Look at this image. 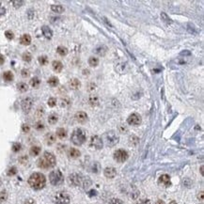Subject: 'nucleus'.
Here are the masks:
<instances>
[{
	"mask_svg": "<svg viewBox=\"0 0 204 204\" xmlns=\"http://www.w3.org/2000/svg\"><path fill=\"white\" fill-rule=\"evenodd\" d=\"M69 183L73 186H81L87 189L91 185V181L88 177H85L80 173H73L69 176Z\"/></svg>",
	"mask_w": 204,
	"mask_h": 204,
	"instance_id": "obj_1",
	"label": "nucleus"
},
{
	"mask_svg": "<svg viewBox=\"0 0 204 204\" xmlns=\"http://www.w3.org/2000/svg\"><path fill=\"white\" fill-rule=\"evenodd\" d=\"M28 184L34 190H41L45 186L46 178L44 174L40 172H35L28 178Z\"/></svg>",
	"mask_w": 204,
	"mask_h": 204,
	"instance_id": "obj_2",
	"label": "nucleus"
},
{
	"mask_svg": "<svg viewBox=\"0 0 204 204\" xmlns=\"http://www.w3.org/2000/svg\"><path fill=\"white\" fill-rule=\"evenodd\" d=\"M38 167L44 169H48L51 168H54L56 165V157L53 153H49V151H45V153L42 154L41 157L38 160Z\"/></svg>",
	"mask_w": 204,
	"mask_h": 204,
	"instance_id": "obj_3",
	"label": "nucleus"
},
{
	"mask_svg": "<svg viewBox=\"0 0 204 204\" xmlns=\"http://www.w3.org/2000/svg\"><path fill=\"white\" fill-rule=\"evenodd\" d=\"M71 140L76 146H81L83 145L87 140V133L82 128H77L75 129L72 136H71Z\"/></svg>",
	"mask_w": 204,
	"mask_h": 204,
	"instance_id": "obj_4",
	"label": "nucleus"
},
{
	"mask_svg": "<svg viewBox=\"0 0 204 204\" xmlns=\"http://www.w3.org/2000/svg\"><path fill=\"white\" fill-rule=\"evenodd\" d=\"M49 181L52 185H54V186H58L60 184H62L64 182V176H63L62 172H61L59 169L53 170V171L49 174Z\"/></svg>",
	"mask_w": 204,
	"mask_h": 204,
	"instance_id": "obj_5",
	"label": "nucleus"
},
{
	"mask_svg": "<svg viewBox=\"0 0 204 204\" xmlns=\"http://www.w3.org/2000/svg\"><path fill=\"white\" fill-rule=\"evenodd\" d=\"M70 196L68 193L64 191H59L55 194L53 198L54 204H69L70 203Z\"/></svg>",
	"mask_w": 204,
	"mask_h": 204,
	"instance_id": "obj_6",
	"label": "nucleus"
},
{
	"mask_svg": "<svg viewBox=\"0 0 204 204\" xmlns=\"http://www.w3.org/2000/svg\"><path fill=\"white\" fill-rule=\"evenodd\" d=\"M104 139H106L107 146L113 147L118 143L120 137H118V136L114 131H110V132H107L106 134L104 135Z\"/></svg>",
	"mask_w": 204,
	"mask_h": 204,
	"instance_id": "obj_7",
	"label": "nucleus"
},
{
	"mask_svg": "<svg viewBox=\"0 0 204 204\" xmlns=\"http://www.w3.org/2000/svg\"><path fill=\"white\" fill-rule=\"evenodd\" d=\"M113 157H114V160L117 161L118 163H124L128 159V157H129V154H128V153L125 150L120 149V150H117L115 153H114Z\"/></svg>",
	"mask_w": 204,
	"mask_h": 204,
	"instance_id": "obj_8",
	"label": "nucleus"
},
{
	"mask_svg": "<svg viewBox=\"0 0 204 204\" xmlns=\"http://www.w3.org/2000/svg\"><path fill=\"white\" fill-rule=\"evenodd\" d=\"M103 146V139L99 136H92L89 140V147L95 150H101Z\"/></svg>",
	"mask_w": 204,
	"mask_h": 204,
	"instance_id": "obj_9",
	"label": "nucleus"
},
{
	"mask_svg": "<svg viewBox=\"0 0 204 204\" xmlns=\"http://www.w3.org/2000/svg\"><path fill=\"white\" fill-rule=\"evenodd\" d=\"M141 121H142V118H141L139 114H137V113L131 114L127 118L128 124H130L132 126H138L141 124Z\"/></svg>",
	"mask_w": 204,
	"mask_h": 204,
	"instance_id": "obj_10",
	"label": "nucleus"
},
{
	"mask_svg": "<svg viewBox=\"0 0 204 204\" xmlns=\"http://www.w3.org/2000/svg\"><path fill=\"white\" fill-rule=\"evenodd\" d=\"M32 106H33V100L29 97L24 99V100L22 101V103H21L22 109H23V111L25 113L29 112L31 110V108H32Z\"/></svg>",
	"mask_w": 204,
	"mask_h": 204,
	"instance_id": "obj_11",
	"label": "nucleus"
},
{
	"mask_svg": "<svg viewBox=\"0 0 204 204\" xmlns=\"http://www.w3.org/2000/svg\"><path fill=\"white\" fill-rule=\"evenodd\" d=\"M159 184L164 187H168L171 185V181H170V177L168 174H164L159 178Z\"/></svg>",
	"mask_w": 204,
	"mask_h": 204,
	"instance_id": "obj_12",
	"label": "nucleus"
},
{
	"mask_svg": "<svg viewBox=\"0 0 204 204\" xmlns=\"http://www.w3.org/2000/svg\"><path fill=\"white\" fill-rule=\"evenodd\" d=\"M103 174L104 176L108 179H113L116 177L117 175V170L115 168H112V167H108L106 168H104L103 170Z\"/></svg>",
	"mask_w": 204,
	"mask_h": 204,
	"instance_id": "obj_13",
	"label": "nucleus"
},
{
	"mask_svg": "<svg viewBox=\"0 0 204 204\" xmlns=\"http://www.w3.org/2000/svg\"><path fill=\"white\" fill-rule=\"evenodd\" d=\"M75 120H76L79 123H85L88 121V115L86 112H83V111H79L75 114Z\"/></svg>",
	"mask_w": 204,
	"mask_h": 204,
	"instance_id": "obj_14",
	"label": "nucleus"
},
{
	"mask_svg": "<svg viewBox=\"0 0 204 204\" xmlns=\"http://www.w3.org/2000/svg\"><path fill=\"white\" fill-rule=\"evenodd\" d=\"M69 86H70V88H72V89L76 91V89L81 88V82H80L77 78H73V79H72L69 82Z\"/></svg>",
	"mask_w": 204,
	"mask_h": 204,
	"instance_id": "obj_15",
	"label": "nucleus"
},
{
	"mask_svg": "<svg viewBox=\"0 0 204 204\" xmlns=\"http://www.w3.org/2000/svg\"><path fill=\"white\" fill-rule=\"evenodd\" d=\"M41 31H42V34L44 35L46 39H51V38L53 37V31H52V29L49 26H44L41 27Z\"/></svg>",
	"mask_w": 204,
	"mask_h": 204,
	"instance_id": "obj_16",
	"label": "nucleus"
},
{
	"mask_svg": "<svg viewBox=\"0 0 204 204\" xmlns=\"http://www.w3.org/2000/svg\"><path fill=\"white\" fill-rule=\"evenodd\" d=\"M52 68H53V70L55 71V72L60 73L61 71H62V69H63V65H62V63L60 62V61L54 60L53 62H52Z\"/></svg>",
	"mask_w": 204,
	"mask_h": 204,
	"instance_id": "obj_17",
	"label": "nucleus"
},
{
	"mask_svg": "<svg viewBox=\"0 0 204 204\" xmlns=\"http://www.w3.org/2000/svg\"><path fill=\"white\" fill-rule=\"evenodd\" d=\"M80 151L77 149H74V148H71L68 151V155L70 156L71 158L75 159V158H78L80 156Z\"/></svg>",
	"mask_w": 204,
	"mask_h": 204,
	"instance_id": "obj_18",
	"label": "nucleus"
},
{
	"mask_svg": "<svg viewBox=\"0 0 204 204\" xmlns=\"http://www.w3.org/2000/svg\"><path fill=\"white\" fill-rule=\"evenodd\" d=\"M20 42H21V44H23V45H29L30 42H31V37L28 34H24L21 37Z\"/></svg>",
	"mask_w": 204,
	"mask_h": 204,
	"instance_id": "obj_19",
	"label": "nucleus"
},
{
	"mask_svg": "<svg viewBox=\"0 0 204 204\" xmlns=\"http://www.w3.org/2000/svg\"><path fill=\"white\" fill-rule=\"evenodd\" d=\"M45 141H46L47 145L54 144L56 142V136L54 134H52V133H49V134H47L45 136Z\"/></svg>",
	"mask_w": 204,
	"mask_h": 204,
	"instance_id": "obj_20",
	"label": "nucleus"
},
{
	"mask_svg": "<svg viewBox=\"0 0 204 204\" xmlns=\"http://www.w3.org/2000/svg\"><path fill=\"white\" fill-rule=\"evenodd\" d=\"M52 11H54L56 13H62L64 11V8L61 6V5H52L51 6Z\"/></svg>",
	"mask_w": 204,
	"mask_h": 204,
	"instance_id": "obj_21",
	"label": "nucleus"
},
{
	"mask_svg": "<svg viewBox=\"0 0 204 204\" xmlns=\"http://www.w3.org/2000/svg\"><path fill=\"white\" fill-rule=\"evenodd\" d=\"M56 136H58V137H59L60 139H63L67 136V131H66L64 128H58V129L56 130Z\"/></svg>",
	"mask_w": 204,
	"mask_h": 204,
	"instance_id": "obj_22",
	"label": "nucleus"
},
{
	"mask_svg": "<svg viewBox=\"0 0 204 204\" xmlns=\"http://www.w3.org/2000/svg\"><path fill=\"white\" fill-rule=\"evenodd\" d=\"M3 78L6 82H11L13 80V73L9 71H7L3 73Z\"/></svg>",
	"mask_w": 204,
	"mask_h": 204,
	"instance_id": "obj_23",
	"label": "nucleus"
},
{
	"mask_svg": "<svg viewBox=\"0 0 204 204\" xmlns=\"http://www.w3.org/2000/svg\"><path fill=\"white\" fill-rule=\"evenodd\" d=\"M88 65L91 67H97L99 65V58H95V56H91L88 58Z\"/></svg>",
	"mask_w": 204,
	"mask_h": 204,
	"instance_id": "obj_24",
	"label": "nucleus"
},
{
	"mask_svg": "<svg viewBox=\"0 0 204 204\" xmlns=\"http://www.w3.org/2000/svg\"><path fill=\"white\" fill-rule=\"evenodd\" d=\"M89 103H91V106H96L99 104V98L95 95H91V97H89V100H88Z\"/></svg>",
	"mask_w": 204,
	"mask_h": 204,
	"instance_id": "obj_25",
	"label": "nucleus"
},
{
	"mask_svg": "<svg viewBox=\"0 0 204 204\" xmlns=\"http://www.w3.org/2000/svg\"><path fill=\"white\" fill-rule=\"evenodd\" d=\"M59 81H58V78H56L55 76H52L48 79V84H49V86L51 87H56L58 85Z\"/></svg>",
	"mask_w": 204,
	"mask_h": 204,
	"instance_id": "obj_26",
	"label": "nucleus"
},
{
	"mask_svg": "<svg viewBox=\"0 0 204 204\" xmlns=\"http://www.w3.org/2000/svg\"><path fill=\"white\" fill-rule=\"evenodd\" d=\"M41 153V148L38 146H33L32 148L30 149V155L32 156H37L39 155Z\"/></svg>",
	"mask_w": 204,
	"mask_h": 204,
	"instance_id": "obj_27",
	"label": "nucleus"
},
{
	"mask_svg": "<svg viewBox=\"0 0 204 204\" xmlns=\"http://www.w3.org/2000/svg\"><path fill=\"white\" fill-rule=\"evenodd\" d=\"M58 115H56V114H51L48 117V122L50 124H56V123L58 122Z\"/></svg>",
	"mask_w": 204,
	"mask_h": 204,
	"instance_id": "obj_28",
	"label": "nucleus"
},
{
	"mask_svg": "<svg viewBox=\"0 0 204 204\" xmlns=\"http://www.w3.org/2000/svg\"><path fill=\"white\" fill-rule=\"evenodd\" d=\"M56 52H58V55L62 56H66L68 54V50L64 46H58V48H56Z\"/></svg>",
	"mask_w": 204,
	"mask_h": 204,
	"instance_id": "obj_29",
	"label": "nucleus"
},
{
	"mask_svg": "<svg viewBox=\"0 0 204 204\" xmlns=\"http://www.w3.org/2000/svg\"><path fill=\"white\" fill-rule=\"evenodd\" d=\"M40 84H41V80H40L39 78H38V77H33V78L30 80V85H31V87L35 88H37L38 87H39Z\"/></svg>",
	"mask_w": 204,
	"mask_h": 204,
	"instance_id": "obj_30",
	"label": "nucleus"
},
{
	"mask_svg": "<svg viewBox=\"0 0 204 204\" xmlns=\"http://www.w3.org/2000/svg\"><path fill=\"white\" fill-rule=\"evenodd\" d=\"M17 88L19 89V91H21V92H26L27 89H28V86H27L26 83H24V82L19 83L17 85Z\"/></svg>",
	"mask_w": 204,
	"mask_h": 204,
	"instance_id": "obj_31",
	"label": "nucleus"
},
{
	"mask_svg": "<svg viewBox=\"0 0 204 204\" xmlns=\"http://www.w3.org/2000/svg\"><path fill=\"white\" fill-rule=\"evenodd\" d=\"M161 19H162L163 22H165V24H172V20L168 16V14L165 12L161 13Z\"/></svg>",
	"mask_w": 204,
	"mask_h": 204,
	"instance_id": "obj_32",
	"label": "nucleus"
},
{
	"mask_svg": "<svg viewBox=\"0 0 204 204\" xmlns=\"http://www.w3.org/2000/svg\"><path fill=\"white\" fill-rule=\"evenodd\" d=\"M38 60H39V62H40L41 65H46L47 63H48V58H47L46 56H39Z\"/></svg>",
	"mask_w": 204,
	"mask_h": 204,
	"instance_id": "obj_33",
	"label": "nucleus"
},
{
	"mask_svg": "<svg viewBox=\"0 0 204 204\" xmlns=\"http://www.w3.org/2000/svg\"><path fill=\"white\" fill-rule=\"evenodd\" d=\"M22 58H23V60L26 61V62H29V61H31V59H32V56H31L30 53H28V52H26V53L23 54Z\"/></svg>",
	"mask_w": 204,
	"mask_h": 204,
	"instance_id": "obj_34",
	"label": "nucleus"
},
{
	"mask_svg": "<svg viewBox=\"0 0 204 204\" xmlns=\"http://www.w3.org/2000/svg\"><path fill=\"white\" fill-rule=\"evenodd\" d=\"M8 198V194L6 191H1L0 192V202H5Z\"/></svg>",
	"mask_w": 204,
	"mask_h": 204,
	"instance_id": "obj_35",
	"label": "nucleus"
},
{
	"mask_svg": "<svg viewBox=\"0 0 204 204\" xmlns=\"http://www.w3.org/2000/svg\"><path fill=\"white\" fill-rule=\"evenodd\" d=\"M12 151H14V153H18L19 151H21L22 149V145L20 143H18V142H16V143H14L12 145Z\"/></svg>",
	"mask_w": 204,
	"mask_h": 204,
	"instance_id": "obj_36",
	"label": "nucleus"
},
{
	"mask_svg": "<svg viewBox=\"0 0 204 204\" xmlns=\"http://www.w3.org/2000/svg\"><path fill=\"white\" fill-rule=\"evenodd\" d=\"M47 103H48V106L50 107H54L56 104V99L54 98V97H51V98L48 99V102H47Z\"/></svg>",
	"mask_w": 204,
	"mask_h": 204,
	"instance_id": "obj_37",
	"label": "nucleus"
},
{
	"mask_svg": "<svg viewBox=\"0 0 204 204\" xmlns=\"http://www.w3.org/2000/svg\"><path fill=\"white\" fill-rule=\"evenodd\" d=\"M70 103H71V101L69 100V99H67V98L61 99V103H60V106H61L66 107V106H70Z\"/></svg>",
	"mask_w": 204,
	"mask_h": 204,
	"instance_id": "obj_38",
	"label": "nucleus"
},
{
	"mask_svg": "<svg viewBox=\"0 0 204 204\" xmlns=\"http://www.w3.org/2000/svg\"><path fill=\"white\" fill-rule=\"evenodd\" d=\"M5 36H6V38L8 40H12L14 38V34L13 32L11 31V30H7L6 32H5Z\"/></svg>",
	"mask_w": 204,
	"mask_h": 204,
	"instance_id": "obj_39",
	"label": "nucleus"
},
{
	"mask_svg": "<svg viewBox=\"0 0 204 204\" xmlns=\"http://www.w3.org/2000/svg\"><path fill=\"white\" fill-rule=\"evenodd\" d=\"M17 173V168L15 167H12L9 169V171H8V175L9 176H13V175H15Z\"/></svg>",
	"mask_w": 204,
	"mask_h": 204,
	"instance_id": "obj_40",
	"label": "nucleus"
},
{
	"mask_svg": "<svg viewBox=\"0 0 204 204\" xmlns=\"http://www.w3.org/2000/svg\"><path fill=\"white\" fill-rule=\"evenodd\" d=\"M12 5H13V7L14 8H20L22 5H24V1H22V0H19V1H11Z\"/></svg>",
	"mask_w": 204,
	"mask_h": 204,
	"instance_id": "obj_41",
	"label": "nucleus"
},
{
	"mask_svg": "<svg viewBox=\"0 0 204 204\" xmlns=\"http://www.w3.org/2000/svg\"><path fill=\"white\" fill-rule=\"evenodd\" d=\"M109 204H123V202L120 198H111L109 200Z\"/></svg>",
	"mask_w": 204,
	"mask_h": 204,
	"instance_id": "obj_42",
	"label": "nucleus"
},
{
	"mask_svg": "<svg viewBox=\"0 0 204 204\" xmlns=\"http://www.w3.org/2000/svg\"><path fill=\"white\" fill-rule=\"evenodd\" d=\"M35 128L37 130H42L44 128V123L39 121V122H37L36 124H35Z\"/></svg>",
	"mask_w": 204,
	"mask_h": 204,
	"instance_id": "obj_43",
	"label": "nucleus"
},
{
	"mask_svg": "<svg viewBox=\"0 0 204 204\" xmlns=\"http://www.w3.org/2000/svg\"><path fill=\"white\" fill-rule=\"evenodd\" d=\"M22 131H23L24 133H28V132L30 131L29 125H27V124H23V126H22Z\"/></svg>",
	"mask_w": 204,
	"mask_h": 204,
	"instance_id": "obj_44",
	"label": "nucleus"
},
{
	"mask_svg": "<svg viewBox=\"0 0 204 204\" xmlns=\"http://www.w3.org/2000/svg\"><path fill=\"white\" fill-rule=\"evenodd\" d=\"M5 13H6V9H5L1 4H0V17L5 15Z\"/></svg>",
	"mask_w": 204,
	"mask_h": 204,
	"instance_id": "obj_45",
	"label": "nucleus"
},
{
	"mask_svg": "<svg viewBox=\"0 0 204 204\" xmlns=\"http://www.w3.org/2000/svg\"><path fill=\"white\" fill-rule=\"evenodd\" d=\"M22 75L24 77H27L28 75H29V72H28V70H26V69L22 70Z\"/></svg>",
	"mask_w": 204,
	"mask_h": 204,
	"instance_id": "obj_46",
	"label": "nucleus"
},
{
	"mask_svg": "<svg viewBox=\"0 0 204 204\" xmlns=\"http://www.w3.org/2000/svg\"><path fill=\"white\" fill-rule=\"evenodd\" d=\"M137 204H151L150 200H141L137 202Z\"/></svg>",
	"mask_w": 204,
	"mask_h": 204,
	"instance_id": "obj_47",
	"label": "nucleus"
},
{
	"mask_svg": "<svg viewBox=\"0 0 204 204\" xmlns=\"http://www.w3.org/2000/svg\"><path fill=\"white\" fill-rule=\"evenodd\" d=\"M24 204H36V201L34 200H32V198H28V200H26L24 202Z\"/></svg>",
	"mask_w": 204,
	"mask_h": 204,
	"instance_id": "obj_48",
	"label": "nucleus"
},
{
	"mask_svg": "<svg viewBox=\"0 0 204 204\" xmlns=\"http://www.w3.org/2000/svg\"><path fill=\"white\" fill-rule=\"evenodd\" d=\"M88 195L89 197H93V196H96L97 195V192L95 190H91L88 193Z\"/></svg>",
	"mask_w": 204,
	"mask_h": 204,
	"instance_id": "obj_49",
	"label": "nucleus"
},
{
	"mask_svg": "<svg viewBox=\"0 0 204 204\" xmlns=\"http://www.w3.org/2000/svg\"><path fill=\"white\" fill-rule=\"evenodd\" d=\"M42 114H44V109H42V108L38 109V110H37V115H39V117H41Z\"/></svg>",
	"mask_w": 204,
	"mask_h": 204,
	"instance_id": "obj_50",
	"label": "nucleus"
},
{
	"mask_svg": "<svg viewBox=\"0 0 204 204\" xmlns=\"http://www.w3.org/2000/svg\"><path fill=\"white\" fill-rule=\"evenodd\" d=\"M181 55L182 56H190L191 53L189 51H183V52H181Z\"/></svg>",
	"mask_w": 204,
	"mask_h": 204,
	"instance_id": "obj_51",
	"label": "nucleus"
},
{
	"mask_svg": "<svg viewBox=\"0 0 204 204\" xmlns=\"http://www.w3.org/2000/svg\"><path fill=\"white\" fill-rule=\"evenodd\" d=\"M5 62V58H4V56L0 54V65H2L3 63Z\"/></svg>",
	"mask_w": 204,
	"mask_h": 204,
	"instance_id": "obj_52",
	"label": "nucleus"
},
{
	"mask_svg": "<svg viewBox=\"0 0 204 204\" xmlns=\"http://www.w3.org/2000/svg\"><path fill=\"white\" fill-rule=\"evenodd\" d=\"M156 204H165V202L163 200H158L157 201H156Z\"/></svg>",
	"mask_w": 204,
	"mask_h": 204,
	"instance_id": "obj_53",
	"label": "nucleus"
},
{
	"mask_svg": "<svg viewBox=\"0 0 204 204\" xmlns=\"http://www.w3.org/2000/svg\"><path fill=\"white\" fill-rule=\"evenodd\" d=\"M200 198V200H203V192H200V194H198V198Z\"/></svg>",
	"mask_w": 204,
	"mask_h": 204,
	"instance_id": "obj_54",
	"label": "nucleus"
},
{
	"mask_svg": "<svg viewBox=\"0 0 204 204\" xmlns=\"http://www.w3.org/2000/svg\"><path fill=\"white\" fill-rule=\"evenodd\" d=\"M169 204H177V202L175 201V200H172L171 202H169Z\"/></svg>",
	"mask_w": 204,
	"mask_h": 204,
	"instance_id": "obj_55",
	"label": "nucleus"
},
{
	"mask_svg": "<svg viewBox=\"0 0 204 204\" xmlns=\"http://www.w3.org/2000/svg\"><path fill=\"white\" fill-rule=\"evenodd\" d=\"M200 171H201V174L203 175V167H201V168H200Z\"/></svg>",
	"mask_w": 204,
	"mask_h": 204,
	"instance_id": "obj_56",
	"label": "nucleus"
}]
</instances>
